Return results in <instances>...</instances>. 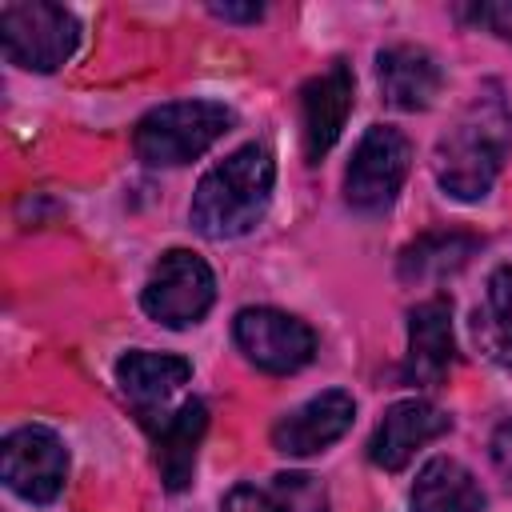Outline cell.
Instances as JSON below:
<instances>
[{
    "mask_svg": "<svg viewBox=\"0 0 512 512\" xmlns=\"http://www.w3.org/2000/svg\"><path fill=\"white\" fill-rule=\"evenodd\" d=\"M512 152V108L496 84H484L436 140L432 172L452 200H484Z\"/></svg>",
    "mask_w": 512,
    "mask_h": 512,
    "instance_id": "1",
    "label": "cell"
},
{
    "mask_svg": "<svg viewBox=\"0 0 512 512\" xmlns=\"http://www.w3.org/2000/svg\"><path fill=\"white\" fill-rule=\"evenodd\" d=\"M276 184V160L264 144H244L212 164L192 192V228L208 240H232L260 224Z\"/></svg>",
    "mask_w": 512,
    "mask_h": 512,
    "instance_id": "2",
    "label": "cell"
},
{
    "mask_svg": "<svg viewBox=\"0 0 512 512\" xmlns=\"http://www.w3.org/2000/svg\"><path fill=\"white\" fill-rule=\"evenodd\" d=\"M232 128V112L216 100H176L152 108L136 132L132 148L144 164H188L204 156Z\"/></svg>",
    "mask_w": 512,
    "mask_h": 512,
    "instance_id": "3",
    "label": "cell"
},
{
    "mask_svg": "<svg viewBox=\"0 0 512 512\" xmlns=\"http://www.w3.org/2000/svg\"><path fill=\"white\" fill-rule=\"evenodd\" d=\"M80 40V24L68 8L48 0H20L0 8V44L16 68L56 72Z\"/></svg>",
    "mask_w": 512,
    "mask_h": 512,
    "instance_id": "4",
    "label": "cell"
},
{
    "mask_svg": "<svg viewBox=\"0 0 512 512\" xmlns=\"http://www.w3.org/2000/svg\"><path fill=\"white\" fill-rule=\"evenodd\" d=\"M212 300H216V276L204 264V256H196L188 248H168L156 260V268L140 292L144 312L164 328L200 324L204 312L212 308Z\"/></svg>",
    "mask_w": 512,
    "mask_h": 512,
    "instance_id": "5",
    "label": "cell"
},
{
    "mask_svg": "<svg viewBox=\"0 0 512 512\" xmlns=\"http://www.w3.org/2000/svg\"><path fill=\"white\" fill-rule=\"evenodd\" d=\"M408 164H412L408 136L392 124H372L352 148V160L344 172V200L356 212H384L396 200L408 176Z\"/></svg>",
    "mask_w": 512,
    "mask_h": 512,
    "instance_id": "6",
    "label": "cell"
},
{
    "mask_svg": "<svg viewBox=\"0 0 512 512\" xmlns=\"http://www.w3.org/2000/svg\"><path fill=\"white\" fill-rule=\"evenodd\" d=\"M232 336L240 352L272 376H288L316 356V332L280 308H240L232 320Z\"/></svg>",
    "mask_w": 512,
    "mask_h": 512,
    "instance_id": "7",
    "label": "cell"
},
{
    "mask_svg": "<svg viewBox=\"0 0 512 512\" xmlns=\"http://www.w3.org/2000/svg\"><path fill=\"white\" fill-rule=\"evenodd\" d=\"M0 472L4 484L32 504H48L60 496L64 476H68V448L60 444V436L52 428L40 424H24L16 432H8L4 440V456H0Z\"/></svg>",
    "mask_w": 512,
    "mask_h": 512,
    "instance_id": "8",
    "label": "cell"
},
{
    "mask_svg": "<svg viewBox=\"0 0 512 512\" xmlns=\"http://www.w3.org/2000/svg\"><path fill=\"white\" fill-rule=\"evenodd\" d=\"M356 100V76L348 68V60H332L320 76H312L300 88V116H304V156L308 164H316L320 156L332 152V144L340 140L348 112Z\"/></svg>",
    "mask_w": 512,
    "mask_h": 512,
    "instance_id": "9",
    "label": "cell"
},
{
    "mask_svg": "<svg viewBox=\"0 0 512 512\" xmlns=\"http://www.w3.org/2000/svg\"><path fill=\"white\" fill-rule=\"evenodd\" d=\"M352 416L356 400L340 388H328L272 424V448L284 456H316L352 428Z\"/></svg>",
    "mask_w": 512,
    "mask_h": 512,
    "instance_id": "10",
    "label": "cell"
},
{
    "mask_svg": "<svg viewBox=\"0 0 512 512\" xmlns=\"http://www.w3.org/2000/svg\"><path fill=\"white\" fill-rule=\"evenodd\" d=\"M448 428H452V416L440 412L436 404L416 400V396L412 400H396L384 412V420L376 424L372 440H368V460L376 468H384V472H400L416 456V448H424L428 440L444 436Z\"/></svg>",
    "mask_w": 512,
    "mask_h": 512,
    "instance_id": "11",
    "label": "cell"
},
{
    "mask_svg": "<svg viewBox=\"0 0 512 512\" xmlns=\"http://www.w3.org/2000/svg\"><path fill=\"white\" fill-rule=\"evenodd\" d=\"M192 376V364L184 356H172V352H128L116 360V384L120 392L132 400V408L140 412V420H156L168 412V400L172 392H180Z\"/></svg>",
    "mask_w": 512,
    "mask_h": 512,
    "instance_id": "12",
    "label": "cell"
},
{
    "mask_svg": "<svg viewBox=\"0 0 512 512\" xmlns=\"http://www.w3.org/2000/svg\"><path fill=\"white\" fill-rule=\"evenodd\" d=\"M376 80L384 92V104L400 112H424L444 84V72L436 56L420 44H388L376 52Z\"/></svg>",
    "mask_w": 512,
    "mask_h": 512,
    "instance_id": "13",
    "label": "cell"
},
{
    "mask_svg": "<svg viewBox=\"0 0 512 512\" xmlns=\"http://www.w3.org/2000/svg\"><path fill=\"white\" fill-rule=\"evenodd\" d=\"M452 304L444 296H428L408 312V384H440L452 368Z\"/></svg>",
    "mask_w": 512,
    "mask_h": 512,
    "instance_id": "14",
    "label": "cell"
},
{
    "mask_svg": "<svg viewBox=\"0 0 512 512\" xmlns=\"http://www.w3.org/2000/svg\"><path fill=\"white\" fill-rule=\"evenodd\" d=\"M152 440H156V468L168 492H184L192 484V468H196V448L204 440L208 428V408L204 400H184L180 408L148 420Z\"/></svg>",
    "mask_w": 512,
    "mask_h": 512,
    "instance_id": "15",
    "label": "cell"
},
{
    "mask_svg": "<svg viewBox=\"0 0 512 512\" xmlns=\"http://www.w3.org/2000/svg\"><path fill=\"white\" fill-rule=\"evenodd\" d=\"M408 504H412V512H480L484 492L460 460L436 456L420 468Z\"/></svg>",
    "mask_w": 512,
    "mask_h": 512,
    "instance_id": "16",
    "label": "cell"
},
{
    "mask_svg": "<svg viewBox=\"0 0 512 512\" xmlns=\"http://www.w3.org/2000/svg\"><path fill=\"white\" fill-rule=\"evenodd\" d=\"M472 336L488 360L512 368V264L488 276L484 304L472 312Z\"/></svg>",
    "mask_w": 512,
    "mask_h": 512,
    "instance_id": "17",
    "label": "cell"
},
{
    "mask_svg": "<svg viewBox=\"0 0 512 512\" xmlns=\"http://www.w3.org/2000/svg\"><path fill=\"white\" fill-rule=\"evenodd\" d=\"M476 244L480 240L468 232H424L416 244L400 252V280H440L464 268Z\"/></svg>",
    "mask_w": 512,
    "mask_h": 512,
    "instance_id": "18",
    "label": "cell"
},
{
    "mask_svg": "<svg viewBox=\"0 0 512 512\" xmlns=\"http://www.w3.org/2000/svg\"><path fill=\"white\" fill-rule=\"evenodd\" d=\"M272 512H328V492L308 472H280L272 476Z\"/></svg>",
    "mask_w": 512,
    "mask_h": 512,
    "instance_id": "19",
    "label": "cell"
},
{
    "mask_svg": "<svg viewBox=\"0 0 512 512\" xmlns=\"http://www.w3.org/2000/svg\"><path fill=\"white\" fill-rule=\"evenodd\" d=\"M220 512H272V496H268V488L236 484V488L224 496Z\"/></svg>",
    "mask_w": 512,
    "mask_h": 512,
    "instance_id": "20",
    "label": "cell"
},
{
    "mask_svg": "<svg viewBox=\"0 0 512 512\" xmlns=\"http://www.w3.org/2000/svg\"><path fill=\"white\" fill-rule=\"evenodd\" d=\"M472 16H476V24H488L492 32H500L504 40H512V0H500V4H480Z\"/></svg>",
    "mask_w": 512,
    "mask_h": 512,
    "instance_id": "21",
    "label": "cell"
},
{
    "mask_svg": "<svg viewBox=\"0 0 512 512\" xmlns=\"http://www.w3.org/2000/svg\"><path fill=\"white\" fill-rule=\"evenodd\" d=\"M492 464L504 480H512V420H504L496 432H492Z\"/></svg>",
    "mask_w": 512,
    "mask_h": 512,
    "instance_id": "22",
    "label": "cell"
},
{
    "mask_svg": "<svg viewBox=\"0 0 512 512\" xmlns=\"http://www.w3.org/2000/svg\"><path fill=\"white\" fill-rule=\"evenodd\" d=\"M208 12L220 16V20H260V16H264L260 4H248V8H236V4H212Z\"/></svg>",
    "mask_w": 512,
    "mask_h": 512,
    "instance_id": "23",
    "label": "cell"
}]
</instances>
